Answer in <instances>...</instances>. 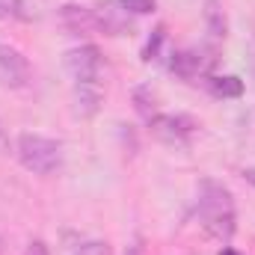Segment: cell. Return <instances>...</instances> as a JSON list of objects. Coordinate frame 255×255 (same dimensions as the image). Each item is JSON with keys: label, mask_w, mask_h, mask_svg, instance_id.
I'll list each match as a JSON object with an SVG mask.
<instances>
[{"label": "cell", "mask_w": 255, "mask_h": 255, "mask_svg": "<svg viewBox=\"0 0 255 255\" xmlns=\"http://www.w3.org/2000/svg\"><path fill=\"white\" fill-rule=\"evenodd\" d=\"M196 214H199V223L202 229L220 241V244H229L235 238V229H238V208H235V196L232 190L217 181V178H202L199 181V190H196Z\"/></svg>", "instance_id": "6da1fadb"}, {"label": "cell", "mask_w": 255, "mask_h": 255, "mask_svg": "<svg viewBox=\"0 0 255 255\" xmlns=\"http://www.w3.org/2000/svg\"><path fill=\"white\" fill-rule=\"evenodd\" d=\"M15 154L21 160V166L33 175H54L63 166V142L45 133H33L24 130L15 139Z\"/></svg>", "instance_id": "7a4b0ae2"}, {"label": "cell", "mask_w": 255, "mask_h": 255, "mask_svg": "<svg viewBox=\"0 0 255 255\" xmlns=\"http://www.w3.org/2000/svg\"><path fill=\"white\" fill-rule=\"evenodd\" d=\"M148 130L166 142V145H190V139L199 130V122L190 113H157L151 122H145Z\"/></svg>", "instance_id": "3957f363"}, {"label": "cell", "mask_w": 255, "mask_h": 255, "mask_svg": "<svg viewBox=\"0 0 255 255\" xmlns=\"http://www.w3.org/2000/svg\"><path fill=\"white\" fill-rule=\"evenodd\" d=\"M65 71L74 83H104V60L95 45H77L65 54Z\"/></svg>", "instance_id": "277c9868"}, {"label": "cell", "mask_w": 255, "mask_h": 255, "mask_svg": "<svg viewBox=\"0 0 255 255\" xmlns=\"http://www.w3.org/2000/svg\"><path fill=\"white\" fill-rule=\"evenodd\" d=\"M95 12V30L104 36H128L133 33V15L122 6V0H101L92 6Z\"/></svg>", "instance_id": "5b68a950"}, {"label": "cell", "mask_w": 255, "mask_h": 255, "mask_svg": "<svg viewBox=\"0 0 255 255\" xmlns=\"http://www.w3.org/2000/svg\"><path fill=\"white\" fill-rule=\"evenodd\" d=\"M214 60H217V48H208V51L187 48V51H175V54H172L169 68H172L181 80H196V77H208V74H211Z\"/></svg>", "instance_id": "8992f818"}, {"label": "cell", "mask_w": 255, "mask_h": 255, "mask_svg": "<svg viewBox=\"0 0 255 255\" xmlns=\"http://www.w3.org/2000/svg\"><path fill=\"white\" fill-rule=\"evenodd\" d=\"M30 77H33V68L27 63V57L18 48L0 42V83H6L12 89H21V86L30 83Z\"/></svg>", "instance_id": "52a82bcc"}, {"label": "cell", "mask_w": 255, "mask_h": 255, "mask_svg": "<svg viewBox=\"0 0 255 255\" xmlns=\"http://www.w3.org/2000/svg\"><path fill=\"white\" fill-rule=\"evenodd\" d=\"M60 24L71 36H89L95 33V12L80 3H65L60 6Z\"/></svg>", "instance_id": "ba28073f"}, {"label": "cell", "mask_w": 255, "mask_h": 255, "mask_svg": "<svg viewBox=\"0 0 255 255\" xmlns=\"http://www.w3.org/2000/svg\"><path fill=\"white\" fill-rule=\"evenodd\" d=\"M104 104V83H74V110L83 119H92Z\"/></svg>", "instance_id": "9c48e42d"}, {"label": "cell", "mask_w": 255, "mask_h": 255, "mask_svg": "<svg viewBox=\"0 0 255 255\" xmlns=\"http://www.w3.org/2000/svg\"><path fill=\"white\" fill-rule=\"evenodd\" d=\"M205 27H208L211 48L220 51V45L229 36V18H226V9H223L220 0H205Z\"/></svg>", "instance_id": "30bf717a"}, {"label": "cell", "mask_w": 255, "mask_h": 255, "mask_svg": "<svg viewBox=\"0 0 255 255\" xmlns=\"http://www.w3.org/2000/svg\"><path fill=\"white\" fill-rule=\"evenodd\" d=\"M208 89L217 98H241L244 95V80L238 74H208Z\"/></svg>", "instance_id": "8fae6325"}, {"label": "cell", "mask_w": 255, "mask_h": 255, "mask_svg": "<svg viewBox=\"0 0 255 255\" xmlns=\"http://www.w3.org/2000/svg\"><path fill=\"white\" fill-rule=\"evenodd\" d=\"M133 107L142 116V122H151L160 110H157V92L151 86H136L133 89Z\"/></svg>", "instance_id": "7c38bea8"}, {"label": "cell", "mask_w": 255, "mask_h": 255, "mask_svg": "<svg viewBox=\"0 0 255 255\" xmlns=\"http://www.w3.org/2000/svg\"><path fill=\"white\" fill-rule=\"evenodd\" d=\"M12 15L33 24V21H42L45 15V0H12Z\"/></svg>", "instance_id": "4fadbf2b"}, {"label": "cell", "mask_w": 255, "mask_h": 255, "mask_svg": "<svg viewBox=\"0 0 255 255\" xmlns=\"http://www.w3.org/2000/svg\"><path fill=\"white\" fill-rule=\"evenodd\" d=\"M163 45H166V24H157V27L151 30V36H148L145 48H142V60H145V63H154V60H160V51H163Z\"/></svg>", "instance_id": "5bb4252c"}, {"label": "cell", "mask_w": 255, "mask_h": 255, "mask_svg": "<svg viewBox=\"0 0 255 255\" xmlns=\"http://www.w3.org/2000/svg\"><path fill=\"white\" fill-rule=\"evenodd\" d=\"M74 255H113V250L107 241H86L74 250Z\"/></svg>", "instance_id": "9a60e30c"}, {"label": "cell", "mask_w": 255, "mask_h": 255, "mask_svg": "<svg viewBox=\"0 0 255 255\" xmlns=\"http://www.w3.org/2000/svg\"><path fill=\"white\" fill-rule=\"evenodd\" d=\"M122 6L130 15H148V12H154L157 0H122Z\"/></svg>", "instance_id": "2e32d148"}, {"label": "cell", "mask_w": 255, "mask_h": 255, "mask_svg": "<svg viewBox=\"0 0 255 255\" xmlns=\"http://www.w3.org/2000/svg\"><path fill=\"white\" fill-rule=\"evenodd\" d=\"M24 255H51V250L45 247V241H30L27 250H24Z\"/></svg>", "instance_id": "e0dca14e"}, {"label": "cell", "mask_w": 255, "mask_h": 255, "mask_svg": "<svg viewBox=\"0 0 255 255\" xmlns=\"http://www.w3.org/2000/svg\"><path fill=\"white\" fill-rule=\"evenodd\" d=\"M125 255H148L145 244H142V238H133V241H130V247L125 250Z\"/></svg>", "instance_id": "ac0fdd59"}, {"label": "cell", "mask_w": 255, "mask_h": 255, "mask_svg": "<svg viewBox=\"0 0 255 255\" xmlns=\"http://www.w3.org/2000/svg\"><path fill=\"white\" fill-rule=\"evenodd\" d=\"M217 255H241V253H238V250H232V247H223Z\"/></svg>", "instance_id": "d6986e66"}]
</instances>
